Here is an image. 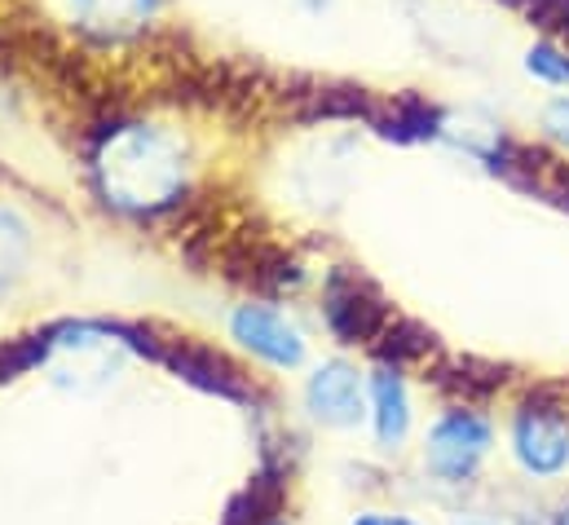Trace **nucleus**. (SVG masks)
<instances>
[{
	"mask_svg": "<svg viewBox=\"0 0 569 525\" xmlns=\"http://www.w3.org/2000/svg\"><path fill=\"white\" fill-rule=\"evenodd\" d=\"M102 168H107V190L129 208L163 204L181 186V164H177L172 146L146 129L116 137Z\"/></svg>",
	"mask_w": 569,
	"mask_h": 525,
	"instance_id": "1",
	"label": "nucleus"
},
{
	"mask_svg": "<svg viewBox=\"0 0 569 525\" xmlns=\"http://www.w3.org/2000/svg\"><path fill=\"white\" fill-rule=\"evenodd\" d=\"M490 446V428L477 419V415H446L437 428H432V442H428V468L446 482H459L477 468V459L486 455Z\"/></svg>",
	"mask_w": 569,
	"mask_h": 525,
	"instance_id": "2",
	"label": "nucleus"
},
{
	"mask_svg": "<svg viewBox=\"0 0 569 525\" xmlns=\"http://www.w3.org/2000/svg\"><path fill=\"white\" fill-rule=\"evenodd\" d=\"M234 336H239L252 354H261V358H270V363H279V367H296V363L305 358L300 331L287 323L279 309H270V305H243V309L234 314Z\"/></svg>",
	"mask_w": 569,
	"mask_h": 525,
	"instance_id": "3",
	"label": "nucleus"
},
{
	"mask_svg": "<svg viewBox=\"0 0 569 525\" xmlns=\"http://www.w3.org/2000/svg\"><path fill=\"white\" fill-rule=\"evenodd\" d=\"M517 455H521V464L530 473H557V468H566L569 433L566 424H561V415L539 410V406L521 410V419H517Z\"/></svg>",
	"mask_w": 569,
	"mask_h": 525,
	"instance_id": "4",
	"label": "nucleus"
},
{
	"mask_svg": "<svg viewBox=\"0 0 569 525\" xmlns=\"http://www.w3.org/2000/svg\"><path fill=\"white\" fill-rule=\"evenodd\" d=\"M309 410H313L322 424H336V428L358 424V419H362V410H367L358 372H349L345 363L322 367V372L309 380Z\"/></svg>",
	"mask_w": 569,
	"mask_h": 525,
	"instance_id": "5",
	"label": "nucleus"
},
{
	"mask_svg": "<svg viewBox=\"0 0 569 525\" xmlns=\"http://www.w3.org/2000/svg\"><path fill=\"white\" fill-rule=\"evenodd\" d=\"M327 323L345 336V340H371L385 327V305H376L371 296L358 291V283L336 278L327 291Z\"/></svg>",
	"mask_w": 569,
	"mask_h": 525,
	"instance_id": "6",
	"label": "nucleus"
},
{
	"mask_svg": "<svg viewBox=\"0 0 569 525\" xmlns=\"http://www.w3.org/2000/svg\"><path fill=\"white\" fill-rule=\"evenodd\" d=\"M407 394H402V380L393 372H380L376 376V428H380V442L385 446H398L407 437Z\"/></svg>",
	"mask_w": 569,
	"mask_h": 525,
	"instance_id": "7",
	"label": "nucleus"
},
{
	"mask_svg": "<svg viewBox=\"0 0 569 525\" xmlns=\"http://www.w3.org/2000/svg\"><path fill=\"white\" fill-rule=\"evenodd\" d=\"M172 363H177L190 380H199L203 389H221V394H234V389H239V372H234L221 354H212V349H177Z\"/></svg>",
	"mask_w": 569,
	"mask_h": 525,
	"instance_id": "8",
	"label": "nucleus"
},
{
	"mask_svg": "<svg viewBox=\"0 0 569 525\" xmlns=\"http://www.w3.org/2000/svg\"><path fill=\"white\" fill-rule=\"evenodd\" d=\"M279 499H283V482H279V477H261V482H252V491L230 508V522L226 525H266L274 517Z\"/></svg>",
	"mask_w": 569,
	"mask_h": 525,
	"instance_id": "9",
	"label": "nucleus"
},
{
	"mask_svg": "<svg viewBox=\"0 0 569 525\" xmlns=\"http://www.w3.org/2000/svg\"><path fill=\"white\" fill-rule=\"evenodd\" d=\"M526 67L539 76V80H552V85H569V58H561L557 49H535L526 58Z\"/></svg>",
	"mask_w": 569,
	"mask_h": 525,
	"instance_id": "10",
	"label": "nucleus"
},
{
	"mask_svg": "<svg viewBox=\"0 0 569 525\" xmlns=\"http://www.w3.org/2000/svg\"><path fill=\"white\" fill-rule=\"evenodd\" d=\"M543 125H548V129L557 132L561 141H569V98H561V102H552V107H548Z\"/></svg>",
	"mask_w": 569,
	"mask_h": 525,
	"instance_id": "11",
	"label": "nucleus"
},
{
	"mask_svg": "<svg viewBox=\"0 0 569 525\" xmlns=\"http://www.w3.org/2000/svg\"><path fill=\"white\" fill-rule=\"evenodd\" d=\"M358 525H411V522H398V517H358Z\"/></svg>",
	"mask_w": 569,
	"mask_h": 525,
	"instance_id": "12",
	"label": "nucleus"
},
{
	"mask_svg": "<svg viewBox=\"0 0 569 525\" xmlns=\"http://www.w3.org/2000/svg\"><path fill=\"white\" fill-rule=\"evenodd\" d=\"M561 525H569V508H566V517H561Z\"/></svg>",
	"mask_w": 569,
	"mask_h": 525,
	"instance_id": "13",
	"label": "nucleus"
}]
</instances>
